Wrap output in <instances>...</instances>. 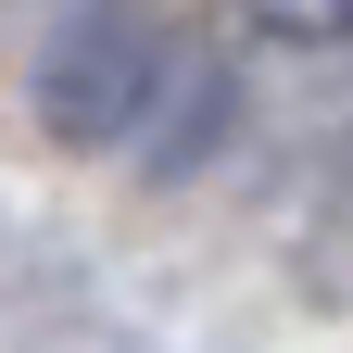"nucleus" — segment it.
I'll return each mask as SVG.
<instances>
[{
    "instance_id": "1",
    "label": "nucleus",
    "mask_w": 353,
    "mask_h": 353,
    "mask_svg": "<svg viewBox=\"0 0 353 353\" xmlns=\"http://www.w3.org/2000/svg\"><path fill=\"white\" fill-rule=\"evenodd\" d=\"M164 76L176 63H164V26L139 0H76L51 26V51H38V126H51L63 152H114V139L152 126Z\"/></svg>"
},
{
    "instance_id": "2",
    "label": "nucleus",
    "mask_w": 353,
    "mask_h": 353,
    "mask_svg": "<svg viewBox=\"0 0 353 353\" xmlns=\"http://www.w3.org/2000/svg\"><path fill=\"white\" fill-rule=\"evenodd\" d=\"M265 38H353V0H252Z\"/></svg>"
}]
</instances>
